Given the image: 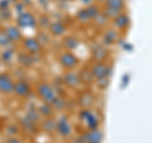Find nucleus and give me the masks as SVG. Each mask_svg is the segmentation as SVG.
<instances>
[{"label":"nucleus","instance_id":"obj_41","mask_svg":"<svg viewBox=\"0 0 152 143\" xmlns=\"http://www.w3.org/2000/svg\"><path fill=\"white\" fill-rule=\"evenodd\" d=\"M74 143H85V142H84V138H83V136L80 134V136L76 137L75 139H74Z\"/></svg>","mask_w":152,"mask_h":143},{"label":"nucleus","instance_id":"obj_9","mask_svg":"<svg viewBox=\"0 0 152 143\" xmlns=\"http://www.w3.org/2000/svg\"><path fill=\"white\" fill-rule=\"evenodd\" d=\"M109 57V51L107 48V46H104L102 43L94 45V47L90 51V58L94 62H105Z\"/></svg>","mask_w":152,"mask_h":143},{"label":"nucleus","instance_id":"obj_47","mask_svg":"<svg viewBox=\"0 0 152 143\" xmlns=\"http://www.w3.org/2000/svg\"><path fill=\"white\" fill-rule=\"evenodd\" d=\"M64 1H74V0H64Z\"/></svg>","mask_w":152,"mask_h":143},{"label":"nucleus","instance_id":"obj_23","mask_svg":"<svg viewBox=\"0 0 152 143\" xmlns=\"http://www.w3.org/2000/svg\"><path fill=\"white\" fill-rule=\"evenodd\" d=\"M37 109L43 118H51V117H53V114H55V108L50 103L42 101V104H39V105L37 107Z\"/></svg>","mask_w":152,"mask_h":143},{"label":"nucleus","instance_id":"obj_6","mask_svg":"<svg viewBox=\"0 0 152 143\" xmlns=\"http://www.w3.org/2000/svg\"><path fill=\"white\" fill-rule=\"evenodd\" d=\"M62 84L65 86H67L69 89H79L81 86V80H80V76L77 71L74 70H67L66 72L62 75Z\"/></svg>","mask_w":152,"mask_h":143},{"label":"nucleus","instance_id":"obj_46","mask_svg":"<svg viewBox=\"0 0 152 143\" xmlns=\"http://www.w3.org/2000/svg\"><path fill=\"white\" fill-rule=\"evenodd\" d=\"M9 1H10L12 4H17L18 1H20V0H9Z\"/></svg>","mask_w":152,"mask_h":143},{"label":"nucleus","instance_id":"obj_14","mask_svg":"<svg viewBox=\"0 0 152 143\" xmlns=\"http://www.w3.org/2000/svg\"><path fill=\"white\" fill-rule=\"evenodd\" d=\"M85 143H102L103 142V131L100 128H95V129H88L81 133Z\"/></svg>","mask_w":152,"mask_h":143},{"label":"nucleus","instance_id":"obj_18","mask_svg":"<svg viewBox=\"0 0 152 143\" xmlns=\"http://www.w3.org/2000/svg\"><path fill=\"white\" fill-rule=\"evenodd\" d=\"M79 72V76H80V80H81V84L84 86H90V85H94L95 82V76L93 75V71L90 67H83L80 69Z\"/></svg>","mask_w":152,"mask_h":143},{"label":"nucleus","instance_id":"obj_17","mask_svg":"<svg viewBox=\"0 0 152 143\" xmlns=\"http://www.w3.org/2000/svg\"><path fill=\"white\" fill-rule=\"evenodd\" d=\"M67 32V26L61 20H53L51 22L48 27V33L52 37H64Z\"/></svg>","mask_w":152,"mask_h":143},{"label":"nucleus","instance_id":"obj_21","mask_svg":"<svg viewBox=\"0 0 152 143\" xmlns=\"http://www.w3.org/2000/svg\"><path fill=\"white\" fill-rule=\"evenodd\" d=\"M19 125H20L22 129H24L27 133H29V134H36L38 131V124L33 123L31 119H28L26 115L19 119Z\"/></svg>","mask_w":152,"mask_h":143},{"label":"nucleus","instance_id":"obj_8","mask_svg":"<svg viewBox=\"0 0 152 143\" xmlns=\"http://www.w3.org/2000/svg\"><path fill=\"white\" fill-rule=\"evenodd\" d=\"M14 85L15 81L10 75L7 72H0V94L7 96L14 94Z\"/></svg>","mask_w":152,"mask_h":143},{"label":"nucleus","instance_id":"obj_29","mask_svg":"<svg viewBox=\"0 0 152 143\" xmlns=\"http://www.w3.org/2000/svg\"><path fill=\"white\" fill-rule=\"evenodd\" d=\"M109 84H110V77H102V79H96L95 80V82L94 85L96 86L98 90H107L108 86H109Z\"/></svg>","mask_w":152,"mask_h":143},{"label":"nucleus","instance_id":"obj_49","mask_svg":"<svg viewBox=\"0 0 152 143\" xmlns=\"http://www.w3.org/2000/svg\"><path fill=\"white\" fill-rule=\"evenodd\" d=\"M52 1H56V0H52Z\"/></svg>","mask_w":152,"mask_h":143},{"label":"nucleus","instance_id":"obj_45","mask_svg":"<svg viewBox=\"0 0 152 143\" xmlns=\"http://www.w3.org/2000/svg\"><path fill=\"white\" fill-rule=\"evenodd\" d=\"M95 1H96L98 4H103V5H104V4H105L108 0H95Z\"/></svg>","mask_w":152,"mask_h":143},{"label":"nucleus","instance_id":"obj_42","mask_svg":"<svg viewBox=\"0 0 152 143\" xmlns=\"http://www.w3.org/2000/svg\"><path fill=\"white\" fill-rule=\"evenodd\" d=\"M81 3L84 4V5H91V4H94L95 3V0H81Z\"/></svg>","mask_w":152,"mask_h":143},{"label":"nucleus","instance_id":"obj_43","mask_svg":"<svg viewBox=\"0 0 152 143\" xmlns=\"http://www.w3.org/2000/svg\"><path fill=\"white\" fill-rule=\"evenodd\" d=\"M20 1L24 4L26 7H31L32 5V0H20Z\"/></svg>","mask_w":152,"mask_h":143},{"label":"nucleus","instance_id":"obj_36","mask_svg":"<svg viewBox=\"0 0 152 143\" xmlns=\"http://www.w3.org/2000/svg\"><path fill=\"white\" fill-rule=\"evenodd\" d=\"M37 24L42 29H48V27H50V24H51V20H50V18L47 17V15H41L39 18L37 19Z\"/></svg>","mask_w":152,"mask_h":143},{"label":"nucleus","instance_id":"obj_26","mask_svg":"<svg viewBox=\"0 0 152 143\" xmlns=\"http://www.w3.org/2000/svg\"><path fill=\"white\" fill-rule=\"evenodd\" d=\"M26 117H27L28 119H31L33 123H36V124H38V125H39V123L42 122V119H43V117L41 115V113L38 112L37 108L28 109L27 113H26Z\"/></svg>","mask_w":152,"mask_h":143},{"label":"nucleus","instance_id":"obj_31","mask_svg":"<svg viewBox=\"0 0 152 143\" xmlns=\"http://www.w3.org/2000/svg\"><path fill=\"white\" fill-rule=\"evenodd\" d=\"M66 104H67V101H66L64 98H61V96L57 95L56 99L53 100V103H52V105H53L55 110H64V109L66 108Z\"/></svg>","mask_w":152,"mask_h":143},{"label":"nucleus","instance_id":"obj_35","mask_svg":"<svg viewBox=\"0 0 152 143\" xmlns=\"http://www.w3.org/2000/svg\"><path fill=\"white\" fill-rule=\"evenodd\" d=\"M36 38L38 41H39V43L42 45V46H46V45H48L50 43V36L46 33V31H39L38 32V34L36 36Z\"/></svg>","mask_w":152,"mask_h":143},{"label":"nucleus","instance_id":"obj_1","mask_svg":"<svg viewBox=\"0 0 152 143\" xmlns=\"http://www.w3.org/2000/svg\"><path fill=\"white\" fill-rule=\"evenodd\" d=\"M36 94L43 103L52 104L57 96V90L47 81H39L36 86Z\"/></svg>","mask_w":152,"mask_h":143},{"label":"nucleus","instance_id":"obj_11","mask_svg":"<svg viewBox=\"0 0 152 143\" xmlns=\"http://www.w3.org/2000/svg\"><path fill=\"white\" fill-rule=\"evenodd\" d=\"M31 94H32V88L27 80L19 79L15 81V85H14V95H17V96L20 99H27L31 96Z\"/></svg>","mask_w":152,"mask_h":143},{"label":"nucleus","instance_id":"obj_2","mask_svg":"<svg viewBox=\"0 0 152 143\" xmlns=\"http://www.w3.org/2000/svg\"><path fill=\"white\" fill-rule=\"evenodd\" d=\"M80 120L85 123L88 129H95V128H100V118L98 117L96 113H94L91 109H81L79 112Z\"/></svg>","mask_w":152,"mask_h":143},{"label":"nucleus","instance_id":"obj_5","mask_svg":"<svg viewBox=\"0 0 152 143\" xmlns=\"http://www.w3.org/2000/svg\"><path fill=\"white\" fill-rule=\"evenodd\" d=\"M90 69H91L93 75L95 76V80H96L102 77H110L113 66L105 61V62H94Z\"/></svg>","mask_w":152,"mask_h":143},{"label":"nucleus","instance_id":"obj_32","mask_svg":"<svg viewBox=\"0 0 152 143\" xmlns=\"http://www.w3.org/2000/svg\"><path fill=\"white\" fill-rule=\"evenodd\" d=\"M19 132H20V125L15 124V123H13V124H9L5 128V133L8 134V137H15Z\"/></svg>","mask_w":152,"mask_h":143},{"label":"nucleus","instance_id":"obj_40","mask_svg":"<svg viewBox=\"0 0 152 143\" xmlns=\"http://www.w3.org/2000/svg\"><path fill=\"white\" fill-rule=\"evenodd\" d=\"M5 143H23V142L17 137H8Z\"/></svg>","mask_w":152,"mask_h":143},{"label":"nucleus","instance_id":"obj_25","mask_svg":"<svg viewBox=\"0 0 152 143\" xmlns=\"http://www.w3.org/2000/svg\"><path fill=\"white\" fill-rule=\"evenodd\" d=\"M109 20H110V19H109V18L105 15V14L103 13V10H102V13H99L91 22H93V24H94L95 27H98V28H105V27L108 26Z\"/></svg>","mask_w":152,"mask_h":143},{"label":"nucleus","instance_id":"obj_10","mask_svg":"<svg viewBox=\"0 0 152 143\" xmlns=\"http://www.w3.org/2000/svg\"><path fill=\"white\" fill-rule=\"evenodd\" d=\"M22 47L23 50L27 51L31 55H39L42 52L43 46L39 43V41L36 37H26L22 41Z\"/></svg>","mask_w":152,"mask_h":143},{"label":"nucleus","instance_id":"obj_16","mask_svg":"<svg viewBox=\"0 0 152 143\" xmlns=\"http://www.w3.org/2000/svg\"><path fill=\"white\" fill-rule=\"evenodd\" d=\"M4 31L7 32V34L9 37V39L12 41V43H19V42L23 41V33L20 31V28L15 24H8Z\"/></svg>","mask_w":152,"mask_h":143},{"label":"nucleus","instance_id":"obj_48","mask_svg":"<svg viewBox=\"0 0 152 143\" xmlns=\"http://www.w3.org/2000/svg\"><path fill=\"white\" fill-rule=\"evenodd\" d=\"M0 63H1V60H0Z\"/></svg>","mask_w":152,"mask_h":143},{"label":"nucleus","instance_id":"obj_39","mask_svg":"<svg viewBox=\"0 0 152 143\" xmlns=\"http://www.w3.org/2000/svg\"><path fill=\"white\" fill-rule=\"evenodd\" d=\"M10 1L9 0H0V9H9L10 8Z\"/></svg>","mask_w":152,"mask_h":143},{"label":"nucleus","instance_id":"obj_44","mask_svg":"<svg viewBox=\"0 0 152 143\" xmlns=\"http://www.w3.org/2000/svg\"><path fill=\"white\" fill-rule=\"evenodd\" d=\"M38 3L41 4V5H43V7H46L47 5V3H48V0H37Z\"/></svg>","mask_w":152,"mask_h":143},{"label":"nucleus","instance_id":"obj_15","mask_svg":"<svg viewBox=\"0 0 152 143\" xmlns=\"http://www.w3.org/2000/svg\"><path fill=\"white\" fill-rule=\"evenodd\" d=\"M129 23H131V18L129 15H128L127 13H121L119 15H118L117 18H114L113 20H112V26L113 28H115L117 31H126L128 27H129Z\"/></svg>","mask_w":152,"mask_h":143},{"label":"nucleus","instance_id":"obj_38","mask_svg":"<svg viewBox=\"0 0 152 143\" xmlns=\"http://www.w3.org/2000/svg\"><path fill=\"white\" fill-rule=\"evenodd\" d=\"M14 9H15V12H17L18 14H22L23 12L27 10V7H26L22 1H18L17 4H14Z\"/></svg>","mask_w":152,"mask_h":143},{"label":"nucleus","instance_id":"obj_27","mask_svg":"<svg viewBox=\"0 0 152 143\" xmlns=\"http://www.w3.org/2000/svg\"><path fill=\"white\" fill-rule=\"evenodd\" d=\"M76 20L79 23H81V24H89L90 22H91V18H90L89 13L86 10V8H83V9H79L77 13H76Z\"/></svg>","mask_w":152,"mask_h":143},{"label":"nucleus","instance_id":"obj_12","mask_svg":"<svg viewBox=\"0 0 152 143\" xmlns=\"http://www.w3.org/2000/svg\"><path fill=\"white\" fill-rule=\"evenodd\" d=\"M118 41H121L119 38V31H117L115 28H107L104 29L103 34H102V45L104 46H113L115 45Z\"/></svg>","mask_w":152,"mask_h":143},{"label":"nucleus","instance_id":"obj_19","mask_svg":"<svg viewBox=\"0 0 152 143\" xmlns=\"http://www.w3.org/2000/svg\"><path fill=\"white\" fill-rule=\"evenodd\" d=\"M15 58H17V62L19 63V66H22V67H24V69H29L34 65L32 55L28 53L27 51H19L15 56Z\"/></svg>","mask_w":152,"mask_h":143},{"label":"nucleus","instance_id":"obj_20","mask_svg":"<svg viewBox=\"0 0 152 143\" xmlns=\"http://www.w3.org/2000/svg\"><path fill=\"white\" fill-rule=\"evenodd\" d=\"M39 129L43 131L47 134H53L56 133V119L53 118H43L39 123Z\"/></svg>","mask_w":152,"mask_h":143},{"label":"nucleus","instance_id":"obj_33","mask_svg":"<svg viewBox=\"0 0 152 143\" xmlns=\"http://www.w3.org/2000/svg\"><path fill=\"white\" fill-rule=\"evenodd\" d=\"M104 5L112 7V8H117V9H121V10H124L126 1H124V0H108Z\"/></svg>","mask_w":152,"mask_h":143},{"label":"nucleus","instance_id":"obj_13","mask_svg":"<svg viewBox=\"0 0 152 143\" xmlns=\"http://www.w3.org/2000/svg\"><path fill=\"white\" fill-rule=\"evenodd\" d=\"M76 101H77V105H79L80 109H89V108H91L94 105L95 96L90 90H84V91H81L79 94Z\"/></svg>","mask_w":152,"mask_h":143},{"label":"nucleus","instance_id":"obj_37","mask_svg":"<svg viewBox=\"0 0 152 143\" xmlns=\"http://www.w3.org/2000/svg\"><path fill=\"white\" fill-rule=\"evenodd\" d=\"M12 18V12L9 9H0V20H9Z\"/></svg>","mask_w":152,"mask_h":143},{"label":"nucleus","instance_id":"obj_24","mask_svg":"<svg viewBox=\"0 0 152 143\" xmlns=\"http://www.w3.org/2000/svg\"><path fill=\"white\" fill-rule=\"evenodd\" d=\"M15 56H17L15 50H14L13 46H10V47L4 48L1 51V53H0V60H1V62H4V63H10Z\"/></svg>","mask_w":152,"mask_h":143},{"label":"nucleus","instance_id":"obj_28","mask_svg":"<svg viewBox=\"0 0 152 143\" xmlns=\"http://www.w3.org/2000/svg\"><path fill=\"white\" fill-rule=\"evenodd\" d=\"M103 13L105 14V15L110 19V20H113L114 18H117L118 15H119L121 13H123L124 10H121V9H117V8H112V7H107V5H104V8L102 9Z\"/></svg>","mask_w":152,"mask_h":143},{"label":"nucleus","instance_id":"obj_30","mask_svg":"<svg viewBox=\"0 0 152 143\" xmlns=\"http://www.w3.org/2000/svg\"><path fill=\"white\" fill-rule=\"evenodd\" d=\"M13 46L12 41L9 39V37L7 34V32L4 29H0V47L1 48H8V47Z\"/></svg>","mask_w":152,"mask_h":143},{"label":"nucleus","instance_id":"obj_3","mask_svg":"<svg viewBox=\"0 0 152 143\" xmlns=\"http://www.w3.org/2000/svg\"><path fill=\"white\" fill-rule=\"evenodd\" d=\"M58 63L64 70H74L79 65V57L72 51H64L58 56Z\"/></svg>","mask_w":152,"mask_h":143},{"label":"nucleus","instance_id":"obj_34","mask_svg":"<svg viewBox=\"0 0 152 143\" xmlns=\"http://www.w3.org/2000/svg\"><path fill=\"white\" fill-rule=\"evenodd\" d=\"M86 10H88V13H89V15H90V18H91V20L98 15L99 13H102V9H100V7L98 5V4H91V5H88L86 7Z\"/></svg>","mask_w":152,"mask_h":143},{"label":"nucleus","instance_id":"obj_22","mask_svg":"<svg viewBox=\"0 0 152 143\" xmlns=\"http://www.w3.org/2000/svg\"><path fill=\"white\" fill-rule=\"evenodd\" d=\"M62 47L65 51H75L79 47V39L75 36H66L62 39Z\"/></svg>","mask_w":152,"mask_h":143},{"label":"nucleus","instance_id":"obj_7","mask_svg":"<svg viewBox=\"0 0 152 143\" xmlns=\"http://www.w3.org/2000/svg\"><path fill=\"white\" fill-rule=\"evenodd\" d=\"M17 26L19 28H26V29L34 28L37 26V18L34 17V14L33 13L26 10V12H23L22 14H18Z\"/></svg>","mask_w":152,"mask_h":143},{"label":"nucleus","instance_id":"obj_4","mask_svg":"<svg viewBox=\"0 0 152 143\" xmlns=\"http://www.w3.org/2000/svg\"><path fill=\"white\" fill-rule=\"evenodd\" d=\"M56 133L62 138H69L72 134V125L66 115H60L56 119Z\"/></svg>","mask_w":152,"mask_h":143}]
</instances>
